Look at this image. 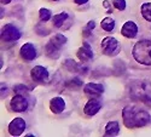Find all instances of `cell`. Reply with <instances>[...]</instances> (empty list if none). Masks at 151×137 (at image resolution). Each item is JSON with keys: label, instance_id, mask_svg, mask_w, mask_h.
Wrapping results in <instances>:
<instances>
[{"label": "cell", "instance_id": "11", "mask_svg": "<svg viewBox=\"0 0 151 137\" xmlns=\"http://www.w3.org/2000/svg\"><path fill=\"white\" fill-rule=\"evenodd\" d=\"M19 55L24 61L30 62V61L35 59V57H36V49L33 44L26 43L24 45H22V47L19 50Z\"/></svg>", "mask_w": 151, "mask_h": 137}, {"label": "cell", "instance_id": "24", "mask_svg": "<svg viewBox=\"0 0 151 137\" xmlns=\"http://www.w3.org/2000/svg\"><path fill=\"white\" fill-rule=\"evenodd\" d=\"M14 91H15L16 94H22V95H24V94L28 91V89H27L24 85H16L15 88H14Z\"/></svg>", "mask_w": 151, "mask_h": 137}, {"label": "cell", "instance_id": "19", "mask_svg": "<svg viewBox=\"0 0 151 137\" xmlns=\"http://www.w3.org/2000/svg\"><path fill=\"white\" fill-rule=\"evenodd\" d=\"M142 16L147 21L151 22V3H144L140 7Z\"/></svg>", "mask_w": 151, "mask_h": 137}, {"label": "cell", "instance_id": "16", "mask_svg": "<svg viewBox=\"0 0 151 137\" xmlns=\"http://www.w3.org/2000/svg\"><path fill=\"white\" fill-rule=\"evenodd\" d=\"M120 132V124L117 121H109L105 126V136H117Z\"/></svg>", "mask_w": 151, "mask_h": 137}, {"label": "cell", "instance_id": "13", "mask_svg": "<svg viewBox=\"0 0 151 137\" xmlns=\"http://www.w3.org/2000/svg\"><path fill=\"white\" fill-rule=\"evenodd\" d=\"M121 34L124 36V38L133 39L138 34V26L133 21H127L121 28Z\"/></svg>", "mask_w": 151, "mask_h": 137}, {"label": "cell", "instance_id": "25", "mask_svg": "<svg viewBox=\"0 0 151 137\" xmlns=\"http://www.w3.org/2000/svg\"><path fill=\"white\" fill-rule=\"evenodd\" d=\"M73 1L75 3V4H78V5H83V4H86L88 0H73Z\"/></svg>", "mask_w": 151, "mask_h": 137}, {"label": "cell", "instance_id": "27", "mask_svg": "<svg viewBox=\"0 0 151 137\" xmlns=\"http://www.w3.org/2000/svg\"><path fill=\"white\" fill-rule=\"evenodd\" d=\"M52 1H58V0H52Z\"/></svg>", "mask_w": 151, "mask_h": 137}, {"label": "cell", "instance_id": "4", "mask_svg": "<svg viewBox=\"0 0 151 137\" xmlns=\"http://www.w3.org/2000/svg\"><path fill=\"white\" fill-rule=\"evenodd\" d=\"M67 43V38L63 34H56L45 46V52L50 57H57L59 49Z\"/></svg>", "mask_w": 151, "mask_h": 137}, {"label": "cell", "instance_id": "18", "mask_svg": "<svg viewBox=\"0 0 151 137\" xmlns=\"http://www.w3.org/2000/svg\"><path fill=\"white\" fill-rule=\"evenodd\" d=\"M68 14L67 12H60L58 15H55L53 16V26L55 27H60L63 26V23L65 22V20H68Z\"/></svg>", "mask_w": 151, "mask_h": 137}, {"label": "cell", "instance_id": "9", "mask_svg": "<svg viewBox=\"0 0 151 137\" xmlns=\"http://www.w3.org/2000/svg\"><path fill=\"white\" fill-rule=\"evenodd\" d=\"M100 108H102V102H100L97 97H92V98L88 99V101H87V103L85 104V107H83V113H85L86 115L93 117V115H96L98 112L100 110Z\"/></svg>", "mask_w": 151, "mask_h": 137}, {"label": "cell", "instance_id": "23", "mask_svg": "<svg viewBox=\"0 0 151 137\" xmlns=\"http://www.w3.org/2000/svg\"><path fill=\"white\" fill-rule=\"evenodd\" d=\"M112 5H114L117 10L123 11L126 9V0H112Z\"/></svg>", "mask_w": 151, "mask_h": 137}, {"label": "cell", "instance_id": "10", "mask_svg": "<svg viewBox=\"0 0 151 137\" xmlns=\"http://www.w3.org/2000/svg\"><path fill=\"white\" fill-rule=\"evenodd\" d=\"M30 77L36 83H44L48 79V70L42 66H35L30 70Z\"/></svg>", "mask_w": 151, "mask_h": 137}, {"label": "cell", "instance_id": "20", "mask_svg": "<svg viewBox=\"0 0 151 137\" xmlns=\"http://www.w3.org/2000/svg\"><path fill=\"white\" fill-rule=\"evenodd\" d=\"M94 27H96V22H94V21H90V22L83 27V29H82V35L85 36V38H88V36L92 34Z\"/></svg>", "mask_w": 151, "mask_h": 137}, {"label": "cell", "instance_id": "5", "mask_svg": "<svg viewBox=\"0 0 151 137\" xmlns=\"http://www.w3.org/2000/svg\"><path fill=\"white\" fill-rule=\"evenodd\" d=\"M100 49H102L104 55L114 56L120 51V45L116 38H114V36H106L100 43Z\"/></svg>", "mask_w": 151, "mask_h": 137}, {"label": "cell", "instance_id": "7", "mask_svg": "<svg viewBox=\"0 0 151 137\" xmlns=\"http://www.w3.org/2000/svg\"><path fill=\"white\" fill-rule=\"evenodd\" d=\"M10 106H11V109L16 112V113H22V112H26L28 108V99L22 94H16L11 98Z\"/></svg>", "mask_w": 151, "mask_h": 137}, {"label": "cell", "instance_id": "17", "mask_svg": "<svg viewBox=\"0 0 151 137\" xmlns=\"http://www.w3.org/2000/svg\"><path fill=\"white\" fill-rule=\"evenodd\" d=\"M100 26H102V28L105 32H112L115 28V20L111 17H105L102 21V23H100Z\"/></svg>", "mask_w": 151, "mask_h": 137}, {"label": "cell", "instance_id": "21", "mask_svg": "<svg viewBox=\"0 0 151 137\" xmlns=\"http://www.w3.org/2000/svg\"><path fill=\"white\" fill-rule=\"evenodd\" d=\"M39 16H40V20L42 22H47V21H50V18H51V11L48 9L42 7L39 10Z\"/></svg>", "mask_w": 151, "mask_h": 137}, {"label": "cell", "instance_id": "14", "mask_svg": "<svg viewBox=\"0 0 151 137\" xmlns=\"http://www.w3.org/2000/svg\"><path fill=\"white\" fill-rule=\"evenodd\" d=\"M76 56L81 62H87V61H90L91 58H93V51H92L91 45L88 43L82 44V46L79 49V51L76 52Z\"/></svg>", "mask_w": 151, "mask_h": 137}, {"label": "cell", "instance_id": "15", "mask_svg": "<svg viewBox=\"0 0 151 137\" xmlns=\"http://www.w3.org/2000/svg\"><path fill=\"white\" fill-rule=\"evenodd\" d=\"M50 109H51V112L55 114L62 113V112L65 109V102H64V99H63V97H59V96L53 97L51 101H50Z\"/></svg>", "mask_w": 151, "mask_h": 137}, {"label": "cell", "instance_id": "2", "mask_svg": "<svg viewBox=\"0 0 151 137\" xmlns=\"http://www.w3.org/2000/svg\"><path fill=\"white\" fill-rule=\"evenodd\" d=\"M132 98L146 104H151V84L144 80H135L129 85Z\"/></svg>", "mask_w": 151, "mask_h": 137}, {"label": "cell", "instance_id": "26", "mask_svg": "<svg viewBox=\"0 0 151 137\" xmlns=\"http://www.w3.org/2000/svg\"><path fill=\"white\" fill-rule=\"evenodd\" d=\"M0 1H1L3 5H6V4H10L11 3V0H0Z\"/></svg>", "mask_w": 151, "mask_h": 137}, {"label": "cell", "instance_id": "3", "mask_svg": "<svg viewBox=\"0 0 151 137\" xmlns=\"http://www.w3.org/2000/svg\"><path fill=\"white\" fill-rule=\"evenodd\" d=\"M133 58L140 65L151 66V40L138 41L132 50Z\"/></svg>", "mask_w": 151, "mask_h": 137}, {"label": "cell", "instance_id": "1", "mask_svg": "<svg viewBox=\"0 0 151 137\" xmlns=\"http://www.w3.org/2000/svg\"><path fill=\"white\" fill-rule=\"evenodd\" d=\"M122 119L124 126L128 129L143 128L150 123V114L137 106H126L122 110Z\"/></svg>", "mask_w": 151, "mask_h": 137}, {"label": "cell", "instance_id": "22", "mask_svg": "<svg viewBox=\"0 0 151 137\" xmlns=\"http://www.w3.org/2000/svg\"><path fill=\"white\" fill-rule=\"evenodd\" d=\"M82 85V81L80 80V79H78V78H74L73 80H70L68 84H67V86L68 88H70V89H78V88H80V86Z\"/></svg>", "mask_w": 151, "mask_h": 137}, {"label": "cell", "instance_id": "6", "mask_svg": "<svg viewBox=\"0 0 151 137\" xmlns=\"http://www.w3.org/2000/svg\"><path fill=\"white\" fill-rule=\"evenodd\" d=\"M21 38V32L14 24L7 23L1 29V39L4 41H17Z\"/></svg>", "mask_w": 151, "mask_h": 137}, {"label": "cell", "instance_id": "12", "mask_svg": "<svg viewBox=\"0 0 151 137\" xmlns=\"http://www.w3.org/2000/svg\"><path fill=\"white\" fill-rule=\"evenodd\" d=\"M83 92L90 97H99L104 92V86L102 84H97V83H88L85 85Z\"/></svg>", "mask_w": 151, "mask_h": 137}, {"label": "cell", "instance_id": "8", "mask_svg": "<svg viewBox=\"0 0 151 137\" xmlns=\"http://www.w3.org/2000/svg\"><path fill=\"white\" fill-rule=\"evenodd\" d=\"M27 128V124L22 118H15L9 124V133L11 136H21Z\"/></svg>", "mask_w": 151, "mask_h": 137}]
</instances>
